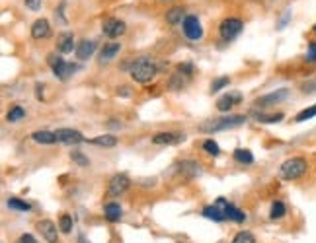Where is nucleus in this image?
<instances>
[{"mask_svg":"<svg viewBox=\"0 0 316 243\" xmlns=\"http://www.w3.org/2000/svg\"><path fill=\"white\" fill-rule=\"evenodd\" d=\"M71 159L75 161V164H78L80 168H88L90 166V159L84 156L82 152H78V150H75V152H71Z\"/></svg>","mask_w":316,"mask_h":243,"instance_id":"2f4dec72","label":"nucleus"},{"mask_svg":"<svg viewBox=\"0 0 316 243\" xmlns=\"http://www.w3.org/2000/svg\"><path fill=\"white\" fill-rule=\"evenodd\" d=\"M203 216H205L207 220H213V222H223V220H226L225 210H223V208H219L217 204H213V206H205V208H203Z\"/></svg>","mask_w":316,"mask_h":243,"instance_id":"6ab92c4d","label":"nucleus"},{"mask_svg":"<svg viewBox=\"0 0 316 243\" xmlns=\"http://www.w3.org/2000/svg\"><path fill=\"white\" fill-rule=\"evenodd\" d=\"M312 117H316V103L310 105V107H306V109H302L301 113L295 117V123H304V121H308Z\"/></svg>","mask_w":316,"mask_h":243,"instance_id":"bb28decb","label":"nucleus"},{"mask_svg":"<svg viewBox=\"0 0 316 243\" xmlns=\"http://www.w3.org/2000/svg\"><path fill=\"white\" fill-rule=\"evenodd\" d=\"M287 214V208L285 204L281 202V200H275L273 204H271V210H270V218L271 220H281L283 216Z\"/></svg>","mask_w":316,"mask_h":243,"instance_id":"b1692460","label":"nucleus"},{"mask_svg":"<svg viewBox=\"0 0 316 243\" xmlns=\"http://www.w3.org/2000/svg\"><path fill=\"white\" fill-rule=\"evenodd\" d=\"M16 243H37V241H35V237L31 233H24V235H20V239Z\"/></svg>","mask_w":316,"mask_h":243,"instance_id":"a19ab883","label":"nucleus"},{"mask_svg":"<svg viewBox=\"0 0 316 243\" xmlns=\"http://www.w3.org/2000/svg\"><path fill=\"white\" fill-rule=\"evenodd\" d=\"M26 117V111L20 107V105H16V107H12L10 111H8V115H6V119L10 121V123H18V121H22Z\"/></svg>","mask_w":316,"mask_h":243,"instance_id":"c756f323","label":"nucleus"},{"mask_svg":"<svg viewBox=\"0 0 316 243\" xmlns=\"http://www.w3.org/2000/svg\"><path fill=\"white\" fill-rule=\"evenodd\" d=\"M181 18H183V10H181V8H172V10L166 12V22L172 24V26L181 22Z\"/></svg>","mask_w":316,"mask_h":243,"instance_id":"c85d7f7f","label":"nucleus"},{"mask_svg":"<svg viewBox=\"0 0 316 243\" xmlns=\"http://www.w3.org/2000/svg\"><path fill=\"white\" fill-rule=\"evenodd\" d=\"M37 229L41 231V235L47 239V243H57L59 233H57V226H55L51 220H41V222L37 224Z\"/></svg>","mask_w":316,"mask_h":243,"instance_id":"f8f14e48","label":"nucleus"},{"mask_svg":"<svg viewBox=\"0 0 316 243\" xmlns=\"http://www.w3.org/2000/svg\"><path fill=\"white\" fill-rule=\"evenodd\" d=\"M312 29H314V31H316V24H314V28H312Z\"/></svg>","mask_w":316,"mask_h":243,"instance_id":"a18cd8bd","label":"nucleus"},{"mask_svg":"<svg viewBox=\"0 0 316 243\" xmlns=\"http://www.w3.org/2000/svg\"><path fill=\"white\" fill-rule=\"evenodd\" d=\"M121 51V43H115V41H111V43L104 45V49H102V53H100V62H109L111 58H115V55Z\"/></svg>","mask_w":316,"mask_h":243,"instance_id":"f3484780","label":"nucleus"},{"mask_svg":"<svg viewBox=\"0 0 316 243\" xmlns=\"http://www.w3.org/2000/svg\"><path fill=\"white\" fill-rule=\"evenodd\" d=\"M102 31L109 39H115V37H119V35H123L127 31V26H125V22H121L117 18H107L102 24Z\"/></svg>","mask_w":316,"mask_h":243,"instance_id":"6e6552de","label":"nucleus"},{"mask_svg":"<svg viewBox=\"0 0 316 243\" xmlns=\"http://www.w3.org/2000/svg\"><path fill=\"white\" fill-rule=\"evenodd\" d=\"M59 229L62 231V233H71V231H73V218H71L69 214H60Z\"/></svg>","mask_w":316,"mask_h":243,"instance_id":"7c9ffc66","label":"nucleus"},{"mask_svg":"<svg viewBox=\"0 0 316 243\" xmlns=\"http://www.w3.org/2000/svg\"><path fill=\"white\" fill-rule=\"evenodd\" d=\"M180 172L183 173V175H187V177H196V175L201 173V170H199V164L187 159V161H181L180 164Z\"/></svg>","mask_w":316,"mask_h":243,"instance_id":"4be33fe9","label":"nucleus"},{"mask_svg":"<svg viewBox=\"0 0 316 243\" xmlns=\"http://www.w3.org/2000/svg\"><path fill=\"white\" fill-rule=\"evenodd\" d=\"M181 28H183L185 37H187V39H192V41H197V39H201V37H203V28H201V24H199L197 16H185V18H183Z\"/></svg>","mask_w":316,"mask_h":243,"instance_id":"423d86ee","label":"nucleus"},{"mask_svg":"<svg viewBox=\"0 0 316 243\" xmlns=\"http://www.w3.org/2000/svg\"><path fill=\"white\" fill-rule=\"evenodd\" d=\"M49 33H51V28H49V22L47 20H35L33 22V26H31V37L33 39H45L49 37Z\"/></svg>","mask_w":316,"mask_h":243,"instance_id":"4468645a","label":"nucleus"},{"mask_svg":"<svg viewBox=\"0 0 316 243\" xmlns=\"http://www.w3.org/2000/svg\"><path fill=\"white\" fill-rule=\"evenodd\" d=\"M104 214H105V220H107V222H119L123 210H121V206L117 204V202H107L104 208Z\"/></svg>","mask_w":316,"mask_h":243,"instance_id":"a211bd4d","label":"nucleus"},{"mask_svg":"<svg viewBox=\"0 0 316 243\" xmlns=\"http://www.w3.org/2000/svg\"><path fill=\"white\" fill-rule=\"evenodd\" d=\"M306 170H308V164H306L304 157H291V159H287V161L281 164L279 175L285 181H295V179H301L302 175L306 173Z\"/></svg>","mask_w":316,"mask_h":243,"instance_id":"7ed1b4c3","label":"nucleus"},{"mask_svg":"<svg viewBox=\"0 0 316 243\" xmlns=\"http://www.w3.org/2000/svg\"><path fill=\"white\" fill-rule=\"evenodd\" d=\"M26 2V6L30 8L31 12H37V10H41V0H24Z\"/></svg>","mask_w":316,"mask_h":243,"instance_id":"ea45409f","label":"nucleus"},{"mask_svg":"<svg viewBox=\"0 0 316 243\" xmlns=\"http://www.w3.org/2000/svg\"><path fill=\"white\" fill-rule=\"evenodd\" d=\"M183 134H174V132H158V134H154L152 136V144H178V142H183Z\"/></svg>","mask_w":316,"mask_h":243,"instance_id":"2eb2a0df","label":"nucleus"},{"mask_svg":"<svg viewBox=\"0 0 316 243\" xmlns=\"http://www.w3.org/2000/svg\"><path fill=\"white\" fill-rule=\"evenodd\" d=\"M31 138L35 140L37 144H53L57 142V138H55V132H49V130H35L33 134H31Z\"/></svg>","mask_w":316,"mask_h":243,"instance_id":"aec40b11","label":"nucleus"},{"mask_svg":"<svg viewBox=\"0 0 316 243\" xmlns=\"http://www.w3.org/2000/svg\"><path fill=\"white\" fill-rule=\"evenodd\" d=\"M55 138H57V142H62V144H78L86 140V138L82 136V132H78V130H75V129L55 130Z\"/></svg>","mask_w":316,"mask_h":243,"instance_id":"9d476101","label":"nucleus"},{"mask_svg":"<svg viewBox=\"0 0 316 243\" xmlns=\"http://www.w3.org/2000/svg\"><path fill=\"white\" fill-rule=\"evenodd\" d=\"M90 142L96 144V146H104V148H113V146L117 144V138H115V136H111V134H102V136L92 138Z\"/></svg>","mask_w":316,"mask_h":243,"instance_id":"5701e85b","label":"nucleus"},{"mask_svg":"<svg viewBox=\"0 0 316 243\" xmlns=\"http://www.w3.org/2000/svg\"><path fill=\"white\" fill-rule=\"evenodd\" d=\"M94 51H96V43L84 39V41H80L78 47H76V57L80 58V60H86V58H90L94 55Z\"/></svg>","mask_w":316,"mask_h":243,"instance_id":"dca6fc26","label":"nucleus"},{"mask_svg":"<svg viewBox=\"0 0 316 243\" xmlns=\"http://www.w3.org/2000/svg\"><path fill=\"white\" fill-rule=\"evenodd\" d=\"M57 49H59V53H62V55L73 53V49H75V35L69 33V31L60 33L59 37H57Z\"/></svg>","mask_w":316,"mask_h":243,"instance_id":"ddd939ff","label":"nucleus"},{"mask_svg":"<svg viewBox=\"0 0 316 243\" xmlns=\"http://www.w3.org/2000/svg\"><path fill=\"white\" fill-rule=\"evenodd\" d=\"M170 88L174 90V92H178L183 88V80H181V74H174L172 78H170Z\"/></svg>","mask_w":316,"mask_h":243,"instance_id":"e433bc0d","label":"nucleus"},{"mask_svg":"<svg viewBox=\"0 0 316 243\" xmlns=\"http://www.w3.org/2000/svg\"><path fill=\"white\" fill-rule=\"evenodd\" d=\"M234 159L240 161V164H252V161H254V156H252V152L246 150V148H236V150H234Z\"/></svg>","mask_w":316,"mask_h":243,"instance_id":"393cba45","label":"nucleus"},{"mask_svg":"<svg viewBox=\"0 0 316 243\" xmlns=\"http://www.w3.org/2000/svg\"><path fill=\"white\" fill-rule=\"evenodd\" d=\"M117 94H121V96H129V92H127V88L125 86L119 88V90H117Z\"/></svg>","mask_w":316,"mask_h":243,"instance_id":"37998d69","label":"nucleus"},{"mask_svg":"<svg viewBox=\"0 0 316 243\" xmlns=\"http://www.w3.org/2000/svg\"><path fill=\"white\" fill-rule=\"evenodd\" d=\"M306 62H310V64H314L316 62V41H310L308 43V51H306Z\"/></svg>","mask_w":316,"mask_h":243,"instance_id":"c9c22d12","label":"nucleus"},{"mask_svg":"<svg viewBox=\"0 0 316 243\" xmlns=\"http://www.w3.org/2000/svg\"><path fill=\"white\" fill-rule=\"evenodd\" d=\"M242 101V94L238 92H230V94H225L223 98H219L217 100V109L221 111V113H225V111H230L236 103H240Z\"/></svg>","mask_w":316,"mask_h":243,"instance_id":"9b49d317","label":"nucleus"},{"mask_svg":"<svg viewBox=\"0 0 316 243\" xmlns=\"http://www.w3.org/2000/svg\"><path fill=\"white\" fill-rule=\"evenodd\" d=\"M232 243H256V237H254L250 231H238V233L234 235Z\"/></svg>","mask_w":316,"mask_h":243,"instance_id":"473e14b6","label":"nucleus"},{"mask_svg":"<svg viewBox=\"0 0 316 243\" xmlns=\"http://www.w3.org/2000/svg\"><path fill=\"white\" fill-rule=\"evenodd\" d=\"M129 185H131L129 177H127L125 173H117V175H113V177L109 179L107 193H109L111 197H119V195H123V193L129 189Z\"/></svg>","mask_w":316,"mask_h":243,"instance_id":"0eeeda50","label":"nucleus"},{"mask_svg":"<svg viewBox=\"0 0 316 243\" xmlns=\"http://www.w3.org/2000/svg\"><path fill=\"white\" fill-rule=\"evenodd\" d=\"M78 243H88V239H86L84 235H80V237H78Z\"/></svg>","mask_w":316,"mask_h":243,"instance_id":"c03bdc74","label":"nucleus"},{"mask_svg":"<svg viewBox=\"0 0 316 243\" xmlns=\"http://www.w3.org/2000/svg\"><path fill=\"white\" fill-rule=\"evenodd\" d=\"M223 210H225L226 220H232V222H238V224L246 220V214H244L242 210H238L236 206H232V204H226Z\"/></svg>","mask_w":316,"mask_h":243,"instance_id":"412c9836","label":"nucleus"},{"mask_svg":"<svg viewBox=\"0 0 316 243\" xmlns=\"http://www.w3.org/2000/svg\"><path fill=\"white\" fill-rule=\"evenodd\" d=\"M244 123H246V117H244V115H230V117H223V119L207 121V123L199 125V130H201V132H219V130L240 127Z\"/></svg>","mask_w":316,"mask_h":243,"instance_id":"f03ea898","label":"nucleus"},{"mask_svg":"<svg viewBox=\"0 0 316 243\" xmlns=\"http://www.w3.org/2000/svg\"><path fill=\"white\" fill-rule=\"evenodd\" d=\"M47 62H49V66L53 68V74H55L59 80H69L76 72V68H78L76 64L62 60V58L57 57V55H49V57H47Z\"/></svg>","mask_w":316,"mask_h":243,"instance_id":"20e7f679","label":"nucleus"},{"mask_svg":"<svg viewBox=\"0 0 316 243\" xmlns=\"http://www.w3.org/2000/svg\"><path fill=\"white\" fill-rule=\"evenodd\" d=\"M156 72H158V66H156V62H154L151 57L137 58V60L131 62V66H129L131 78H133L135 82H139V84L151 82L152 78L156 76Z\"/></svg>","mask_w":316,"mask_h":243,"instance_id":"f257e3e1","label":"nucleus"},{"mask_svg":"<svg viewBox=\"0 0 316 243\" xmlns=\"http://www.w3.org/2000/svg\"><path fill=\"white\" fill-rule=\"evenodd\" d=\"M254 117H256L258 121H260V123H279V121H281V119H283V117H285V115L283 113H273V115H264V113H256V111H254Z\"/></svg>","mask_w":316,"mask_h":243,"instance_id":"a878e982","label":"nucleus"},{"mask_svg":"<svg viewBox=\"0 0 316 243\" xmlns=\"http://www.w3.org/2000/svg\"><path fill=\"white\" fill-rule=\"evenodd\" d=\"M230 84V78L228 76H221V78H217V80H213V84H211V92H219V90H223L225 86Z\"/></svg>","mask_w":316,"mask_h":243,"instance_id":"f704fd0d","label":"nucleus"},{"mask_svg":"<svg viewBox=\"0 0 316 243\" xmlns=\"http://www.w3.org/2000/svg\"><path fill=\"white\" fill-rule=\"evenodd\" d=\"M8 206H10L12 210H20V212H28V210H31V206L28 204V202H24V200L16 199V197L8 199Z\"/></svg>","mask_w":316,"mask_h":243,"instance_id":"cd10ccee","label":"nucleus"},{"mask_svg":"<svg viewBox=\"0 0 316 243\" xmlns=\"http://www.w3.org/2000/svg\"><path fill=\"white\" fill-rule=\"evenodd\" d=\"M178 72L183 74V76H192V74H194V66H192L189 62H185V64H180V66H178Z\"/></svg>","mask_w":316,"mask_h":243,"instance_id":"58836bf2","label":"nucleus"},{"mask_svg":"<svg viewBox=\"0 0 316 243\" xmlns=\"http://www.w3.org/2000/svg\"><path fill=\"white\" fill-rule=\"evenodd\" d=\"M302 94H314L316 92V78H312V80H308V82H304L301 86Z\"/></svg>","mask_w":316,"mask_h":243,"instance_id":"4c0bfd02","label":"nucleus"},{"mask_svg":"<svg viewBox=\"0 0 316 243\" xmlns=\"http://www.w3.org/2000/svg\"><path fill=\"white\" fill-rule=\"evenodd\" d=\"M35 94H37V100H43V86L41 84L35 86Z\"/></svg>","mask_w":316,"mask_h":243,"instance_id":"79ce46f5","label":"nucleus"},{"mask_svg":"<svg viewBox=\"0 0 316 243\" xmlns=\"http://www.w3.org/2000/svg\"><path fill=\"white\" fill-rule=\"evenodd\" d=\"M287 98H289V90H287V88H281V90H275V92H271L268 96L258 98V100L254 101V105H256V107H268V105H275V103L287 100Z\"/></svg>","mask_w":316,"mask_h":243,"instance_id":"1a4fd4ad","label":"nucleus"},{"mask_svg":"<svg viewBox=\"0 0 316 243\" xmlns=\"http://www.w3.org/2000/svg\"><path fill=\"white\" fill-rule=\"evenodd\" d=\"M203 150L207 152V154H211V156H219L221 154V148H219V144L215 142V140H205L203 142Z\"/></svg>","mask_w":316,"mask_h":243,"instance_id":"72a5a7b5","label":"nucleus"},{"mask_svg":"<svg viewBox=\"0 0 316 243\" xmlns=\"http://www.w3.org/2000/svg\"><path fill=\"white\" fill-rule=\"evenodd\" d=\"M242 28H244L242 20H238V18H226V20L221 22V26H219V33H221V37L225 41H232L234 37L240 35Z\"/></svg>","mask_w":316,"mask_h":243,"instance_id":"39448f33","label":"nucleus"}]
</instances>
